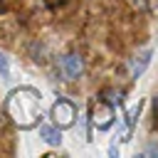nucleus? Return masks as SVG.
<instances>
[{"instance_id":"nucleus-3","label":"nucleus","mask_w":158,"mask_h":158,"mask_svg":"<svg viewBox=\"0 0 158 158\" xmlns=\"http://www.w3.org/2000/svg\"><path fill=\"white\" fill-rule=\"evenodd\" d=\"M49 118H52V123H57L59 128L74 126V121H77V106H74V101H69L67 96H59V99L52 104V109H49Z\"/></svg>"},{"instance_id":"nucleus-13","label":"nucleus","mask_w":158,"mask_h":158,"mask_svg":"<svg viewBox=\"0 0 158 158\" xmlns=\"http://www.w3.org/2000/svg\"><path fill=\"white\" fill-rule=\"evenodd\" d=\"M153 116H156V121H158V96L153 99Z\"/></svg>"},{"instance_id":"nucleus-15","label":"nucleus","mask_w":158,"mask_h":158,"mask_svg":"<svg viewBox=\"0 0 158 158\" xmlns=\"http://www.w3.org/2000/svg\"><path fill=\"white\" fill-rule=\"evenodd\" d=\"M2 10H5V0H0V12H2Z\"/></svg>"},{"instance_id":"nucleus-12","label":"nucleus","mask_w":158,"mask_h":158,"mask_svg":"<svg viewBox=\"0 0 158 158\" xmlns=\"http://www.w3.org/2000/svg\"><path fill=\"white\" fill-rule=\"evenodd\" d=\"M5 123H7V114H5V109H0V131L5 128Z\"/></svg>"},{"instance_id":"nucleus-2","label":"nucleus","mask_w":158,"mask_h":158,"mask_svg":"<svg viewBox=\"0 0 158 158\" xmlns=\"http://www.w3.org/2000/svg\"><path fill=\"white\" fill-rule=\"evenodd\" d=\"M57 72H59V77L64 81H77V79L84 77L86 62H84V57L79 52H67V54H62L57 59Z\"/></svg>"},{"instance_id":"nucleus-14","label":"nucleus","mask_w":158,"mask_h":158,"mask_svg":"<svg viewBox=\"0 0 158 158\" xmlns=\"http://www.w3.org/2000/svg\"><path fill=\"white\" fill-rule=\"evenodd\" d=\"M109 156H111V158H116V156H118V148H116V146H111V148H109Z\"/></svg>"},{"instance_id":"nucleus-8","label":"nucleus","mask_w":158,"mask_h":158,"mask_svg":"<svg viewBox=\"0 0 158 158\" xmlns=\"http://www.w3.org/2000/svg\"><path fill=\"white\" fill-rule=\"evenodd\" d=\"M123 96H126V91H123V89H114V86H106V89H101V94H99V99L109 101L111 106H121V104H123Z\"/></svg>"},{"instance_id":"nucleus-7","label":"nucleus","mask_w":158,"mask_h":158,"mask_svg":"<svg viewBox=\"0 0 158 158\" xmlns=\"http://www.w3.org/2000/svg\"><path fill=\"white\" fill-rule=\"evenodd\" d=\"M27 54H30V59H32V62L44 64V62H47V44H44L42 40H32V42H30V47H27Z\"/></svg>"},{"instance_id":"nucleus-10","label":"nucleus","mask_w":158,"mask_h":158,"mask_svg":"<svg viewBox=\"0 0 158 158\" xmlns=\"http://www.w3.org/2000/svg\"><path fill=\"white\" fill-rule=\"evenodd\" d=\"M0 77H2V81L10 79V59L5 57V52H0Z\"/></svg>"},{"instance_id":"nucleus-9","label":"nucleus","mask_w":158,"mask_h":158,"mask_svg":"<svg viewBox=\"0 0 158 158\" xmlns=\"http://www.w3.org/2000/svg\"><path fill=\"white\" fill-rule=\"evenodd\" d=\"M141 111H143V101H138V104L126 114V128H133V126H136V118L141 116Z\"/></svg>"},{"instance_id":"nucleus-11","label":"nucleus","mask_w":158,"mask_h":158,"mask_svg":"<svg viewBox=\"0 0 158 158\" xmlns=\"http://www.w3.org/2000/svg\"><path fill=\"white\" fill-rule=\"evenodd\" d=\"M141 153H143V156H158V141H151Z\"/></svg>"},{"instance_id":"nucleus-4","label":"nucleus","mask_w":158,"mask_h":158,"mask_svg":"<svg viewBox=\"0 0 158 158\" xmlns=\"http://www.w3.org/2000/svg\"><path fill=\"white\" fill-rule=\"evenodd\" d=\"M116 106H111L109 101H104V99H99L96 104H91V109L86 111V118L91 121V126L96 128V131H106V128H111V123H114V118H116V111H114Z\"/></svg>"},{"instance_id":"nucleus-1","label":"nucleus","mask_w":158,"mask_h":158,"mask_svg":"<svg viewBox=\"0 0 158 158\" xmlns=\"http://www.w3.org/2000/svg\"><path fill=\"white\" fill-rule=\"evenodd\" d=\"M5 114L12 123H17L20 128H32L42 121V111H40V91L32 86H20L15 91L7 94L5 101Z\"/></svg>"},{"instance_id":"nucleus-6","label":"nucleus","mask_w":158,"mask_h":158,"mask_svg":"<svg viewBox=\"0 0 158 158\" xmlns=\"http://www.w3.org/2000/svg\"><path fill=\"white\" fill-rule=\"evenodd\" d=\"M37 133H40V141H44L47 146H59L62 143V128L57 123H44L40 121L37 123Z\"/></svg>"},{"instance_id":"nucleus-5","label":"nucleus","mask_w":158,"mask_h":158,"mask_svg":"<svg viewBox=\"0 0 158 158\" xmlns=\"http://www.w3.org/2000/svg\"><path fill=\"white\" fill-rule=\"evenodd\" d=\"M151 57H153V49H141L138 54L131 57V62H128V74H131V79H138V77L148 69Z\"/></svg>"}]
</instances>
